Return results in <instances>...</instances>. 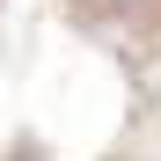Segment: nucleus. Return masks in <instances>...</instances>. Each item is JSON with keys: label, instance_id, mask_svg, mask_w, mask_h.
<instances>
[{"label": "nucleus", "instance_id": "nucleus-1", "mask_svg": "<svg viewBox=\"0 0 161 161\" xmlns=\"http://www.w3.org/2000/svg\"><path fill=\"white\" fill-rule=\"evenodd\" d=\"M125 8H132V0H125Z\"/></svg>", "mask_w": 161, "mask_h": 161}]
</instances>
